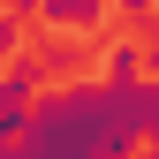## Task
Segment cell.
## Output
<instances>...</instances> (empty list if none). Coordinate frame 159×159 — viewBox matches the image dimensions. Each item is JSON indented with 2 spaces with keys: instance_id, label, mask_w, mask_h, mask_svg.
<instances>
[{
  "instance_id": "6da1fadb",
  "label": "cell",
  "mask_w": 159,
  "mask_h": 159,
  "mask_svg": "<svg viewBox=\"0 0 159 159\" xmlns=\"http://www.w3.org/2000/svg\"><path fill=\"white\" fill-rule=\"evenodd\" d=\"M144 144V84H68L38 98L23 159H136Z\"/></svg>"
},
{
  "instance_id": "7a4b0ae2",
  "label": "cell",
  "mask_w": 159,
  "mask_h": 159,
  "mask_svg": "<svg viewBox=\"0 0 159 159\" xmlns=\"http://www.w3.org/2000/svg\"><path fill=\"white\" fill-rule=\"evenodd\" d=\"M30 8H46L53 30H98L106 23V0H30Z\"/></svg>"
},
{
  "instance_id": "3957f363",
  "label": "cell",
  "mask_w": 159,
  "mask_h": 159,
  "mask_svg": "<svg viewBox=\"0 0 159 159\" xmlns=\"http://www.w3.org/2000/svg\"><path fill=\"white\" fill-rule=\"evenodd\" d=\"M98 76L106 84H136V46H106L98 53Z\"/></svg>"
},
{
  "instance_id": "277c9868",
  "label": "cell",
  "mask_w": 159,
  "mask_h": 159,
  "mask_svg": "<svg viewBox=\"0 0 159 159\" xmlns=\"http://www.w3.org/2000/svg\"><path fill=\"white\" fill-rule=\"evenodd\" d=\"M144 136L159 144V84H144Z\"/></svg>"
},
{
  "instance_id": "5b68a950",
  "label": "cell",
  "mask_w": 159,
  "mask_h": 159,
  "mask_svg": "<svg viewBox=\"0 0 159 159\" xmlns=\"http://www.w3.org/2000/svg\"><path fill=\"white\" fill-rule=\"evenodd\" d=\"M136 159H159V144H144V152H136Z\"/></svg>"
},
{
  "instance_id": "8992f818",
  "label": "cell",
  "mask_w": 159,
  "mask_h": 159,
  "mask_svg": "<svg viewBox=\"0 0 159 159\" xmlns=\"http://www.w3.org/2000/svg\"><path fill=\"white\" fill-rule=\"evenodd\" d=\"M121 8H152V0H121Z\"/></svg>"
}]
</instances>
